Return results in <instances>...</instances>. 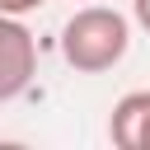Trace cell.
I'll return each mask as SVG.
<instances>
[{
  "instance_id": "cell-3",
  "label": "cell",
  "mask_w": 150,
  "mask_h": 150,
  "mask_svg": "<svg viewBox=\"0 0 150 150\" xmlns=\"http://www.w3.org/2000/svg\"><path fill=\"white\" fill-rule=\"evenodd\" d=\"M108 136L117 150H150V89H131L112 103Z\"/></svg>"
},
{
  "instance_id": "cell-4",
  "label": "cell",
  "mask_w": 150,
  "mask_h": 150,
  "mask_svg": "<svg viewBox=\"0 0 150 150\" xmlns=\"http://www.w3.org/2000/svg\"><path fill=\"white\" fill-rule=\"evenodd\" d=\"M42 5H52V0H0V14H14V19H23V14L42 9Z\"/></svg>"
},
{
  "instance_id": "cell-1",
  "label": "cell",
  "mask_w": 150,
  "mask_h": 150,
  "mask_svg": "<svg viewBox=\"0 0 150 150\" xmlns=\"http://www.w3.org/2000/svg\"><path fill=\"white\" fill-rule=\"evenodd\" d=\"M131 47V23L112 5H84L66 19L61 28V56L80 75H103L112 70Z\"/></svg>"
},
{
  "instance_id": "cell-2",
  "label": "cell",
  "mask_w": 150,
  "mask_h": 150,
  "mask_svg": "<svg viewBox=\"0 0 150 150\" xmlns=\"http://www.w3.org/2000/svg\"><path fill=\"white\" fill-rule=\"evenodd\" d=\"M33 75H38V42H33V33L14 14H0V103H14L19 94H28Z\"/></svg>"
},
{
  "instance_id": "cell-5",
  "label": "cell",
  "mask_w": 150,
  "mask_h": 150,
  "mask_svg": "<svg viewBox=\"0 0 150 150\" xmlns=\"http://www.w3.org/2000/svg\"><path fill=\"white\" fill-rule=\"evenodd\" d=\"M131 14H136V23L150 33V0H131Z\"/></svg>"
}]
</instances>
